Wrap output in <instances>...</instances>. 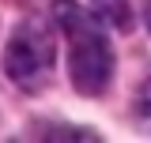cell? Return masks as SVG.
Here are the masks:
<instances>
[{
    "label": "cell",
    "instance_id": "6da1fadb",
    "mask_svg": "<svg viewBox=\"0 0 151 143\" xmlns=\"http://www.w3.org/2000/svg\"><path fill=\"white\" fill-rule=\"evenodd\" d=\"M53 15L60 23V30L68 34V75H72V87L79 94H102L113 79V49L94 11L76 8L72 0H57Z\"/></svg>",
    "mask_w": 151,
    "mask_h": 143
},
{
    "label": "cell",
    "instance_id": "7a4b0ae2",
    "mask_svg": "<svg viewBox=\"0 0 151 143\" xmlns=\"http://www.w3.org/2000/svg\"><path fill=\"white\" fill-rule=\"evenodd\" d=\"M49 64H53V41L42 34L34 23H27L8 41V49H4V72L23 90L42 87V79L49 75Z\"/></svg>",
    "mask_w": 151,
    "mask_h": 143
},
{
    "label": "cell",
    "instance_id": "3957f363",
    "mask_svg": "<svg viewBox=\"0 0 151 143\" xmlns=\"http://www.w3.org/2000/svg\"><path fill=\"white\" fill-rule=\"evenodd\" d=\"M91 8H94V15H98V23H110L117 30H129L132 26L129 0H91Z\"/></svg>",
    "mask_w": 151,
    "mask_h": 143
},
{
    "label": "cell",
    "instance_id": "277c9868",
    "mask_svg": "<svg viewBox=\"0 0 151 143\" xmlns=\"http://www.w3.org/2000/svg\"><path fill=\"white\" fill-rule=\"evenodd\" d=\"M136 109L140 113H151V79L140 87V98H136Z\"/></svg>",
    "mask_w": 151,
    "mask_h": 143
}]
</instances>
